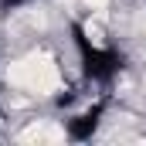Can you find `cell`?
Instances as JSON below:
<instances>
[{"mask_svg": "<svg viewBox=\"0 0 146 146\" xmlns=\"http://www.w3.org/2000/svg\"><path fill=\"white\" fill-rule=\"evenodd\" d=\"M7 82H14L31 95H54L61 88V68L48 51H31L7 68Z\"/></svg>", "mask_w": 146, "mask_h": 146, "instance_id": "obj_1", "label": "cell"}, {"mask_svg": "<svg viewBox=\"0 0 146 146\" xmlns=\"http://www.w3.org/2000/svg\"><path fill=\"white\" fill-rule=\"evenodd\" d=\"M85 3H88V7H92V10H102V7H106V3H109V0H85Z\"/></svg>", "mask_w": 146, "mask_h": 146, "instance_id": "obj_2", "label": "cell"}]
</instances>
